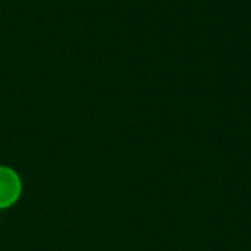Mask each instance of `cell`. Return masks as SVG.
Wrapping results in <instances>:
<instances>
[{
    "label": "cell",
    "mask_w": 251,
    "mask_h": 251,
    "mask_svg": "<svg viewBox=\"0 0 251 251\" xmlns=\"http://www.w3.org/2000/svg\"><path fill=\"white\" fill-rule=\"evenodd\" d=\"M21 195V181L9 167H0V208L14 205Z\"/></svg>",
    "instance_id": "cell-1"
}]
</instances>
